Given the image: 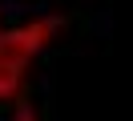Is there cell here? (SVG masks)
<instances>
[{
  "mask_svg": "<svg viewBox=\"0 0 133 121\" xmlns=\"http://www.w3.org/2000/svg\"><path fill=\"white\" fill-rule=\"evenodd\" d=\"M12 121H41V117L32 113V105H24V101H20V105H16V113H12Z\"/></svg>",
  "mask_w": 133,
  "mask_h": 121,
  "instance_id": "obj_3",
  "label": "cell"
},
{
  "mask_svg": "<svg viewBox=\"0 0 133 121\" xmlns=\"http://www.w3.org/2000/svg\"><path fill=\"white\" fill-rule=\"evenodd\" d=\"M65 28V16H36V20H20L12 28H0V61L12 69H32V61L57 40Z\"/></svg>",
  "mask_w": 133,
  "mask_h": 121,
  "instance_id": "obj_1",
  "label": "cell"
},
{
  "mask_svg": "<svg viewBox=\"0 0 133 121\" xmlns=\"http://www.w3.org/2000/svg\"><path fill=\"white\" fill-rule=\"evenodd\" d=\"M24 77H28L24 69H12V65L0 61V101H16L20 89H24Z\"/></svg>",
  "mask_w": 133,
  "mask_h": 121,
  "instance_id": "obj_2",
  "label": "cell"
}]
</instances>
